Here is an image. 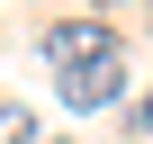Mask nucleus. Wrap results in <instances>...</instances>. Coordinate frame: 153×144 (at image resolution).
<instances>
[{
    "instance_id": "f257e3e1",
    "label": "nucleus",
    "mask_w": 153,
    "mask_h": 144,
    "mask_svg": "<svg viewBox=\"0 0 153 144\" xmlns=\"http://www.w3.org/2000/svg\"><path fill=\"white\" fill-rule=\"evenodd\" d=\"M54 90H63V108H117L126 99V54H90V63L54 72Z\"/></svg>"
},
{
    "instance_id": "f03ea898",
    "label": "nucleus",
    "mask_w": 153,
    "mask_h": 144,
    "mask_svg": "<svg viewBox=\"0 0 153 144\" xmlns=\"http://www.w3.org/2000/svg\"><path fill=\"white\" fill-rule=\"evenodd\" d=\"M36 54H45L54 72H72V63H90V54H117V36H108V18L81 9V18H54V27L36 36Z\"/></svg>"
},
{
    "instance_id": "7ed1b4c3",
    "label": "nucleus",
    "mask_w": 153,
    "mask_h": 144,
    "mask_svg": "<svg viewBox=\"0 0 153 144\" xmlns=\"http://www.w3.org/2000/svg\"><path fill=\"white\" fill-rule=\"evenodd\" d=\"M0 144H36V126H27V108H9V99H0Z\"/></svg>"
},
{
    "instance_id": "20e7f679",
    "label": "nucleus",
    "mask_w": 153,
    "mask_h": 144,
    "mask_svg": "<svg viewBox=\"0 0 153 144\" xmlns=\"http://www.w3.org/2000/svg\"><path fill=\"white\" fill-rule=\"evenodd\" d=\"M135 126H144V135H153V90H144V99H135Z\"/></svg>"
},
{
    "instance_id": "39448f33",
    "label": "nucleus",
    "mask_w": 153,
    "mask_h": 144,
    "mask_svg": "<svg viewBox=\"0 0 153 144\" xmlns=\"http://www.w3.org/2000/svg\"><path fill=\"white\" fill-rule=\"evenodd\" d=\"M99 9H126V0H90V18H99Z\"/></svg>"
},
{
    "instance_id": "423d86ee",
    "label": "nucleus",
    "mask_w": 153,
    "mask_h": 144,
    "mask_svg": "<svg viewBox=\"0 0 153 144\" xmlns=\"http://www.w3.org/2000/svg\"><path fill=\"white\" fill-rule=\"evenodd\" d=\"M36 144H45V135H36Z\"/></svg>"
}]
</instances>
